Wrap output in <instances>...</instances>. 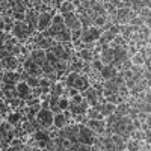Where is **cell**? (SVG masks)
<instances>
[{
	"instance_id": "8",
	"label": "cell",
	"mask_w": 151,
	"mask_h": 151,
	"mask_svg": "<svg viewBox=\"0 0 151 151\" xmlns=\"http://www.w3.org/2000/svg\"><path fill=\"white\" fill-rule=\"evenodd\" d=\"M77 58L80 59V60H83V62H86V64H89V62L94 59V52L91 48H82L80 52H77Z\"/></svg>"
},
{
	"instance_id": "15",
	"label": "cell",
	"mask_w": 151,
	"mask_h": 151,
	"mask_svg": "<svg viewBox=\"0 0 151 151\" xmlns=\"http://www.w3.org/2000/svg\"><path fill=\"white\" fill-rule=\"evenodd\" d=\"M24 82L29 85L30 89H33V88H38V85H40V77H36V76H30V74H29Z\"/></svg>"
},
{
	"instance_id": "23",
	"label": "cell",
	"mask_w": 151,
	"mask_h": 151,
	"mask_svg": "<svg viewBox=\"0 0 151 151\" xmlns=\"http://www.w3.org/2000/svg\"><path fill=\"white\" fill-rule=\"evenodd\" d=\"M132 125L134 130H139V129H142V121L137 116H134V118H132Z\"/></svg>"
},
{
	"instance_id": "17",
	"label": "cell",
	"mask_w": 151,
	"mask_h": 151,
	"mask_svg": "<svg viewBox=\"0 0 151 151\" xmlns=\"http://www.w3.org/2000/svg\"><path fill=\"white\" fill-rule=\"evenodd\" d=\"M45 59H47V62H48V64H52L53 67H55V64H56V62L59 60V58L52 52V50H47V55H45Z\"/></svg>"
},
{
	"instance_id": "7",
	"label": "cell",
	"mask_w": 151,
	"mask_h": 151,
	"mask_svg": "<svg viewBox=\"0 0 151 151\" xmlns=\"http://www.w3.org/2000/svg\"><path fill=\"white\" fill-rule=\"evenodd\" d=\"M2 64H3V70H6V71H15L18 68V65H20V62H18V59L15 56L11 55V56H8L6 59L2 60Z\"/></svg>"
},
{
	"instance_id": "11",
	"label": "cell",
	"mask_w": 151,
	"mask_h": 151,
	"mask_svg": "<svg viewBox=\"0 0 151 151\" xmlns=\"http://www.w3.org/2000/svg\"><path fill=\"white\" fill-rule=\"evenodd\" d=\"M15 89H17V94H18V97H26L27 94H30V88H29V85L24 82V80H20L18 83H15Z\"/></svg>"
},
{
	"instance_id": "22",
	"label": "cell",
	"mask_w": 151,
	"mask_h": 151,
	"mask_svg": "<svg viewBox=\"0 0 151 151\" xmlns=\"http://www.w3.org/2000/svg\"><path fill=\"white\" fill-rule=\"evenodd\" d=\"M14 20H15L17 23L26 21V12H14Z\"/></svg>"
},
{
	"instance_id": "28",
	"label": "cell",
	"mask_w": 151,
	"mask_h": 151,
	"mask_svg": "<svg viewBox=\"0 0 151 151\" xmlns=\"http://www.w3.org/2000/svg\"><path fill=\"white\" fill-rule=\"evenodd\" d=\"M122 2H124V0H122Z\"/></svg>"
},
{
	"instance_id": "14",
	"label": "cell",
	"mask_w": 151,
	"mask_h": 151,
	"mask_svg": "<svg viewBox=\"0 0 151 151\" xmlns=\"http://www.w3.org/2000/svg\"><path fill=\"white\" fill-rule=\"evenodd\" d=\"M130 60H132V65H136V67H144L145 56H144L141 52H136L133 56H130Z\"/></svg>"
},
{
	"instance_id": "12",
	"label": "cell",
	"mask_w": 151,
	"mask_h": 151,
	"mask_svg": "<svg viewBox=\"0 0 151 151\" xmlns=\"http://www.w3.org/2000/svg\"><path fill=\"white\" fill-rule=\"evenodd\" d=\"M38 12L35 11V9H27L26 11V23H29V24H32V26L36 29V23H38Z\"/></svg>"
},
{
	"instance_id": "6",
	"label": "cell",
	"mask_w": 151,
	"mask_h": 151,
	"mask_svg": "<svg viewBox=\"0 0 151 151\" xmlns=\"http://www.w3.org/2000/svg\"><path fill=\"white\" fill-rule=\"evenodd\" d=\"M74 88H77L80 92H83L85 89H88L91 85H89V80H88V76L86 74H77L74 79V83H73Z\"/></svg>"
},
{
	"instance_id": "16",
	"label": "cell",
	"mask_w": 151,
	"mask_h": 151,
	"mask_svg": "<svg viewBox=\"0 0 151 151\" xmlns=\"http://www.w3.org/2000/svg\"><path fill=\"white\" fill-rule=\"evenodd\" d=\"M82 33H83V27H80V29H71V30H70V38H71V42H73V41H77V40H80V38H82Z\"/></svg>"
},
{
	"instance_id": "10",
	"label": "cell",
	"mask_w": 151,
	"mask_h": 151,
	"mask_svg": "<svg viewBox=\"0 0 151 151\" xmlns=\"http://www.w3.org/2000/svg\"><path fill=\"white\" fill-rule=\"evenodd\" d=\"M53 125L56 129H59V130H62L67 125V119H65V116H64V113H62V112L53 113Z\"/></svg>"
},
{
	"instance_id": "19",
	"label": "cell",
	"mask_w": 151,
	"mask_h": 151,
	"mask_svg": "<svg viewBox=\"0 0 151 151\" xmlns=\"http://www.w3.org/2000/svg\"><path fill=\"white\" fill-rule=\"evenodd\" d=\"M83 94L82 92H79V94H76V95H73V97H70V103L71 104H80L82 101H83Z\"/></svg>"
},
{
	"instance_id": "20",
	"label": "cell",
	"mask_w": 151,
	"mask_h": 151,
	"mask_svg": "<svg viewBox=\"0 0 151 151\" xmlns=\"http://www.w3.org/2000/svg\"><path fill=\"white\" fill-rule=\"evenodd\" d=\"M136 15H139V17H142V18H148V17H151V8H141L139 11H137V14Z\"/></svg>"
},
{
	"instance_id": "13",
	"label": "cell",
	"mask_w": 151,
	"mask_h": 151,
	"mask_svg": "<svg viewBox=\"0 0 151 151\" xmlns=\"http://www.w3.org/2000/svg\"><path fill=\"white\" fill-rule=\"evenodd\" d=\"M58 12H60L62 15H65V14H70V12H76V8L71 2H67V0H64V2L60 3Z\"/></svg>"
},
{
	"instance_id": "21",
	"label": "cell",
	"mask_w": 151,
	"mask_h": 151,
	"mask_svg": "<svg viewBox=\"0 0 151 151\" xmlns=\"http://www.w3.org/2000/svg\"><path fill=\"white\" fill-rule=\"evenodd\" d=\"M8 56H11V52H9V48H8V47H5V45H2V47H0V60L6 59Z\"/></svg>"
},
{
	"instance_id": "27",
	"label": "cell",
	"mask_w": 151,
	"mask_h": 151,
	"mask_svg": "<svg viewBox=\"0 0 151 151\" xmlns=\"http://www.w3.org/2000/svg\"><path fill=\"white\" fill-rule=\"evenodd\" d=\"M67 2H73V0H67Z\"/></svg>"
},
{
	"instance_id": "3",
	"label": "cell",
	"mask_w": 151,
	"mask_h": 151,
	"mask_svg": "<svg viewBox=\"0 0 151 151\" xmlns=\"http://www.w3.org/2000/svg\"><path fill=\"white\" fill-rule=\"evenodd\" d=\"M64 18H65V27H67L68 30H71V29H80V27H83L76 12H70V14H65V15H64Z\"/></svg>"
},
{
	"instance_id": "9",
	"label": "cell",
	"mask_w": 151,
	"mask_h": 151,
	"mask_svg": "<svg viewBox=\"0 0 151 151\" xmlns=\"http://www.w3.org/2000/svg\"><path fill=\"white\" fill-rule=\"evenodd\" d=\"M9 150H12V151H24V141L18 136H14L9 141Z\"/></svg>"
},
{
	"instance_id": "4",
	"label": "cell",
	"mask_w": 151,
	"mask_h": 151,
	"mask_svg": "<svg viewBox=\"0 0 151 151\" xmlns=\"http://www.w3.org/2000/svg\"><path fill=\"white\" fill-rule=\"evenodd\" d=\"M45 55H47V50H42V48H40V47H36V48H33L32 52H30L29 58L35 62L38 67H41L44 62L47 60V59H45Z\"/></svg>"
},
{
	"instance_id": "26",
	"label": "cell",
	"mask_w": 151,
	"mask_h": 151,
	"mask_svg": "<svg viewBox=\"0 0 151 151\" xmlns=\"http://www.w3.org/2000/svg\"><path fill=\"white\" fill-rule=\"evenodd\" d=\"M0 30H5V21H3L2 15H0Z\"/></svg>"
},
{
	"instance_id": "1",
	"label": "cell",
	"mask_w": 151,
	"mask_h": 151,
	"mask_svg": "<svg viewBox=\"0 0 151 151\" xmlns=\"http://www.w3.org/2000/svg\"><path fill=\"white\" fill-rule=\"evenodd\" d=\"M35 121L40 125V130H47L53 125V112L50 109H41L36 113Z\"/></svg>"
},
{
	"instance_id": "5",
	"label": "cell",
	"mask_w": 151,
	"mask_h": 151,
	"mask_svg": "<svg viewBox=\"0 0 151 151\" xmlns=\"http://www.w3.org/2000/svg\"><path fill=\"white\" fill-rule=\"evenodd\" d=\"M118 73H119V71H118L115 67H113L112 64L103 65V68L100 70V77H101V80H110V79L115 77Z\"/></svg>"
},
{
	"instance_id": "24",
	"label": "cell",
	"mask_w": 151,
	"mask_h": 151,
	"mask_svg": "<svg viewBox=\"0 0 151 151\" xmlns=\"http://www.w3.org/2000/svg\"><path fill=\"white\" fill-rule=\"evenodd\" d=\"M47 141L48 139H38L36 141V150H45L47 148Z\"/></svg>"
},
{
	"instance_id": "18",
	"label": "cell",
	"mask_w": 151,
	"mask_h": 151,
	"mask_svg": "<svg viewBox=\"0 0 151 151\" xmlns=\"http://www.w3.org/2000/svg\"><path fill=\"white\" fill-rule=\"evenodd\" d=\"M60 147H62V150H73V141L70 139V137H65V136H62V141H60Z\"/></svg>"
},
{
	"instance_id": "25",
	"label": "cell",
	"mask_w": 151,
	"mask_h": 151,
	"mask_svg": "<svg viewBox=\"0 0 151 151\" xmlns=\"http://www.w3.org/2000/svg\"><path fill=\"white\" fill-rule=\"evenodd\" d=\"M6 133H8V132H5L2 127H0V141H5V139H6Z\"/></svg>"
},
{
	"instance_id": "2",
	"label": "cell",
	"mask_w": 151,
	"mask_h": 151,
	"mask_svg": "<svg viewBox=\"0 0 151 151\" xmlns=\"http://www.w3.org/2000/svg\"><path fill=\"white\" fill-rule=\"evenodd\" d=\"M53 12L55 11H50V12H41L38 15V23H36V30L38 32H45L52 27V17H53Z\"/></svg>"
}]
</instances>
